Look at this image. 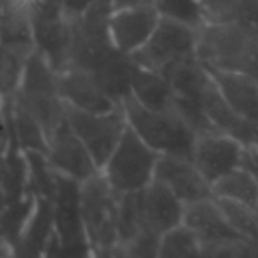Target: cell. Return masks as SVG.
Returning <instances> with one entry per match:
<instances>
[{"label":"cell","mask_w":258,"mask_h":258,"mask_svg":"<svg viewBox=\"0 0 258 258\" xmlns=\"http://www.w3.org/2000/svg\"><path fill=\"white\" fill-rule=\"evenodd\" d=\"M160 154L127 124L118 145L100 170L111 187L123 195L143 190L152 179Z\"/></svg>","instance_id":"5"},{"label":"cell","mask_w":258,"mask_h":258,"mask_svg":"<svg viewBox=\"0 0 258 258\" xmlns=\"http://www.w3.org/2000/svg\"><path fill=\"white\" fill-rule=\"evenodd\" d=\"M111 5L114 11H117V10H124V8L154 5V0H111Z\"/></svg>","instance_id":"37"},{"label":"cell","mask_w":258,"mask_h":258,"mask_svg":"<svg viewBox=\"0 0 258 258\" xmlns=\"http://www.w3.org/2000/svg\"><path fill=\"white\" fill-rule=\"evenodd\" d=\"M154 7L163 19L184 23L198 29L205 25L201 0H154Z\"/></svg>","instance_id":"33"},{"label":"cell","mask_w":258,"mask_h":258,"mask_svg":"<svg viewBox=\"0 0 258 258\" xmlns=\"http://www.w3.org/2000/svg\"><path fill=\"white\" fill-rule=\"evenodd\" d=\"M34 208H35V198L29 195L28 198L19 202L7 205L2 214H0V237H2V241L10 249V252L20 241L31 220Z\"/></svg>","instance_id":"26"},{"label":"cell","mask_w":258,"mask_h":258,"mask_svg":"<svg viewBox=\"0 0 258 258\" xmlns=\"http://www.w3.org/2000/svg\"><path fill=\"white\" fill-rule=\"evenodd\" d=\"M28 161V188L34 198L53 201L56 188V172L47 155L35 151H23Z\"/></svg>","instance_id":"27"},{"label":"cell","mask_w":258,"mask_h":258,"mask_svg":"<svg viewBox=\"0 0 258 258\" xmlns=\"http://www.w3.org/2000/svg\"><path fill=\"white\" fill-rule=\"evenodd\" d=\"M244 145L237 139L211 133L198 136L193 151V163L202 176L213 185L226 173L240 167Z\"/></svg>","instance_id":"12"},{"label":"cell","mask_w":258,"mask_h":258,"mask_svg":"<svg viewBox=\"0 0 258 258\" xmlns=\"http://www.w3.org/2000/svg\"><path fill=\"white\" fill-rule=\"evenodd\" d=\"M258 50V26L247 23L204 25L196 56L207 67L247 73Z\"/></svg>","instance_id":"2"},{"label":"cell","mask_w":258,"mask_h":258,"mask_svg":"<svg viewBox=\"0 0 258 258\" xmlns=\"http://www.w3.org/2000/svg\"><path fill=\"white\" fill-rule=\"evenodd\" d=\"M211 187L214 198L231 199L258 208V182L243 167H237L232 172L226 173Z\"/></svg>","instance_id":"25"},{"label":"cell","mask_w":258,"mask_h":258,"mask_svg":"<svg viewBox=\"0 0 258 258\" xmlns=\"http://www.w3.org/2000/svg\"><path fill=\"white\" fill-rule=\"evenodd\" d=\"M198 32V28L161 17L148 43L133 58L137 66L166 76L176 64L196 56Z\"/></svg>","instance_id":"7"},{"label":"cell","mask_w":258,"mask_h":258,"mask_svg":"<svg viewBox=\"0 0 258 258\" xmlns=\"http://www.w3.org/2000/svg\"><path fill=\"white\" fill-rule=\"evenodd\" d=\"M160 19L154 5L114 11L111 17V38L114 47L127 55L136 53L148 43Z\"/></svg>","instance_id":"15"},{"label":"cell","mask_w":258,"mask_h":258,"mask_svg":"<svg viewBox=\"0 0 258 258\" xmlns=\"http://www.w3.org/2000/svg\"><path fill=\"white\" fill-rule=\"evenodd\" d=\"M176 93L164 75L137 66L133 81V97L140 105L155 111H170Z\"/></svg>","instance_id":"23"},{"label":"cell","mask_w":258,"mask_h":258,"mask_svg":"<svg viewBox=\"0 0 258 258\" xmlns=\"http://www.w3.org/2000/svg\"><path fill=\"white\" fill-rule=\"evenodd\" d=\"M118 202L120 193L111 187L102 172L82 182V219L94 250L111 249L117 243Z\"/></svg>","instance_id":"6"},{"label":"cell","mask_w":258,"mask_h":258,"mask_svg":"<svg viewBox=\"0 0 258 258\" xmlns=\"http://www.w3.org/2000/svg\"><path fill=\"white\" fill-rule=\"evenodd\" d=\"M56 172V170H55ZM82 182L56 172V188L53 196V235L62 244L90 243L81 208Z\"/></svg>","instance_id":"11"},{"label":"cell","mask_w":258,"mask_h":258,"mask_svg":"<svg viewBox=\"0 0 258 258\" xmlns=\"http://www.w3.org/2000/svg\"><path fill=\"white\" fill-rule=\"evenodd\" d=\"M231 226L246 240L258 241V208L223 198H214Z\"/></svg>","instance_id":"32"},{"label":"cell","mask_w":258,"mask_h":258,"mask_svg":"<svg viewBox=\"0 0 258 258\" xmlns=\"http://www.w3.org/2000/svg\"><path fill=\"white\" fill-rule=\"evenodd\" d=\"M53 231V202L35 198L34 213L20 241L11 250V258H44Z\"/></svg>","instance_id":"22"},{"label":"cell","mask_w":258,"mask_h":258,"mask_svg":"<svg viewBox=\"0 0 258 258\" xmlns=\"http://www.w3.org/2000/svg\"><path fill=\"white\" fill-rule=\"evenodd\" d=\"M31 22L4 26L0 37V96H11L20 87V81L29 56L34 53Z\"/></svg>","instance_id":"13"},{"label":"cell","mask_w":258,"mask_h":258,"mask_svg":"<svg viewBox=\"0 0 258 258\" xmlns=\"http://www.w3.org/2000/svg\"><path fill=\"white\" fill-rule=\"evenodd\" d=\"M96 2H99V0H62V10L66 17L70 20L85 13Z\"/></svg>","instance_id":"35"},{"label":"cell","mask_w":258,"mask_h":258,"mask_svg":"<svg viewBox=\"0 0 258 258\" xmlns=\"http://www.w3.org/2000/svg\"><path fill=\"white\" fill-rule=\"evenodd\" d=\"M66 115L70 127L102 170L127 127L123 106L108 112H87L66 103Z\"/></svg>","instance_id":"8"},{"label":"cell","mask_w":258,"mask_h":258,"mask_svg":"<svg viewBox=\"0 0 258 258\" xmlns=\"http://www.w3.org/2000/svg\"><path fill=\"white\" fill-rule=\"evenodd\" d=\"M121 106L127 124L155 152L193 161L198 134L176 111L149 109L140 105L133 96L126 99Z\"/></svg>","instance_id":"1"},{"label":"cell","mask_w":258,"mask_h":258,"mask_svg":"<svg viewBox=\"0 0 258 258\" xmlns=\"http://www.w3.org/2000/svg\"><path fill=\"white\" fill-rule=\"evenodd\" d=\"M193 100L201 105L205 115L208 117L211 124L219 133L237 139L244 146L253 145L256 126L249 123L243 117H240L232 109V106L226 102V99L220 93V90H219L217 84L214 82V79L211 78V75Z\"/></svg>","instance_id":"16"},{"label":"cell","mask_w":258,"mask_h":258,"mask_svg":"<svg viewBox=\"0 0 258 258\" xmlns=\"http://www.w3.org/2000/svg\"><path fill=\"white\" fill-rule=\"evenodd\" d=\"M46 155L50 166L58 173L70 176L79 182H84L100 172L85 145L70 127L67 115L47 139Z\"/></svg>","instance_id":"10"},{"label":"cell","mask_w":258,"mask_h":258,"mask_svg":"<svg viewBox=\"0 0 258 258\" xmlns=\"http://www.w3.org/2000/svg\"><path fill=\"white\" fill-rule=\"evenodd\" d=\"M5 139H7V124H5V120H4L2 112H0V146L7 143Z\"/></svg>","instance_id":"38"},{"label":"cell","mask_w":258,"mask_h":258,"mask_svg":"<svg viewBox=\"0 0 258 258\" xmlns=\"http://www.w3.org/2000/svg\"><path fill=\"white\" fill-rule=\"evenodd\" d=\"M59 94L62 100L76 109L87 112H108L117 106L99 87L90 72L67 67L58 73Z\"/></svg>","instance_id":"18"},{"label":"cell","mask_w":258,"mask_h":258,"mask_svg":"<svg viewBox=\"0 0 258 258\" xmlns=\"http://www.w3.org/2000/svg\"><path fill=\"white\" fill-rule=\"evenodd\" d=\"M158 258H202V246L185 225H179L161 238Z\"/></svg>","instance_id":"30"},{"label":"cell","mask_w":258,"mask_h":258,"mask_svg":"<svg viewBox=\"0 0 258 258\" xmlns=\"http://www.w3.org/2000/svg\"><path fill=\"white\" fill-rule=\"evenodd\" d=\"M0 97H2V96H0Z\"/></svg>","instance_id":"43"},{"label":"cell","mask_w":258,"mask_h":258,"mask_svg":"<svg viewBox=\"0 0 258 258\" xmlns=\"http://www.w3.org/2000/svg\"><path fill=\"white\" fill-rule=\"evenodd\" d=\"M184 225L196 235L202 247L243 238L231 226L214 198L185 205Z\"/></svg>","instance_id":"17"},{"label":"cell","mask_w":258,"mask_h":258,"mask_svg":"<svg viewBox=\"0 0 258 258\" xmlns=\"http://www.w3.org/2000/svg\"><path fill=\"white\" fill-rule=\"evenodd\" d=\"M201 10L205 25L258 26V0H201Z\"/></svg>","instance_id":"24"},{"label":"cell","mask_w":258,"mask_h":258,"mask_svg":"<svg viewBox=\"0 0 258 258\" xmlns=\"http://www.w3.org/2000/svg\"><path fill=\"white\" fill-rule=\"evenodd\" d=\"M207 67V66H205ZM232 109L252 124H258V81L243 72L207 67Z\"/></svg>","instance_id":"20"},{"label":"cell","mask_w":258,"mask_h":258,"mask_svg":"<svg viewBox=\"0 0 258 258\" xmlns=\"http://www.w3.org/2000/svg\"><path fill=\"white\" fill-rule=\"evenodd\" d=\"M31 29L35 49L59 73L69 67L70 23L62 5L34 0L31 11Z\"/></svg>","instance_id":"9"},{"label":"cell","mask_w":258,"mask_h":258,"mask_svg":"<svg viewBox=\"0 0 258 258\" xmlns=\"http://www.w3.org/2000/svg\"><path fill=\"white\" fill-rule=\"evenodd\" d=\"M136 70L137 64L133 55L114 49L90 73L94 76L103 93L115 105H121L126 99L133 96V81Z\"/></svg>","instance_id":"21"},{"label":"cell","mask_w":258,"mask_h":258,"mask_svg":"<svg viewBox=\"0 0 258 258\" xmlns=\"http://www.w3.org/2000/svg\"><path fill=\"white\" fill-rule=\"evenodd\" d=\"M145 225L160 235L175 229L184 222L185 205L163 182L152 179L142 190Z\"/></svg>","instance_id":"19"},{"label":"cell","mask_w":258,"mask_h":258,"mask_svg":"<svg viewBox=\"0 0 258 258\" xmlns=\"http://www.w3.org/2000/svg\"><path fill=\"white\" fill-rule=\"evenodd\" d=\"M17 94V103L34 115L47 139L66 120V102L59 94L58 72L37 49L26 62Z\"/></svg>","instance_id":"3"},{"label":"cell","mask_w":258,"mask_h":258,"mask_svg":"<svg viewBox=\"0 0 258 258\" xmlns=\"http://www.w3.org/2000/svg\"><path fill=\"white\" fill-rule=\"evenodd\" d=\"M154 179L166 184L184 205L214 198L211 184L187 158L160 155Z\"/></svg>","instance_id":"14"},{"label":"cell","mask_w":258,"mask_h":258,"mask_svg":"<svg viewBox=\"0 0 258 258\" xmlns=\"http://www.w3.org/2000/svg\"><path fill=\"white\" fill-rule=\"evenodd\" d=\"M0 258H11L10 249L5 247V246H2V244H0Z\"/></svg>","instance_id":"40"},{"label":"cell","mask_w":258,"mask_h":258,"mask_svg":"<svg viewBox=\"0 0 258 258\" xmlns=\"http://www.w3.org/2000/svg\"><path fill=\"white\" fill-rule=\"evenodd\" d=\"M2 32H4V26L0 25V37H2Z\"/></svg>","instance_id":"42"},{"label":"cell","mask_w":258,"mask_h":258,"mask_svg":"<svg viewBox=\"0 0 258 258\" xmlns=\"http://www.w3.org/2000/svg\"><path fill=\"white\" fill-rule=\"evenodd\" d=\"M253 146H258V124H256V129H255V140H253Z\"/></svg>","instance_id":"41"},{"label":"cell","mask_w":258,"mask_h":258,"mask_svg":"<svg viewBox=\"0 0 258 258\" xmlns=\"http://www.w3.org/2000/svg\"><path fill=\"white\" fill-rule=\"evenodd\" d=\"M114 8L111 0H99L81 16L70 19L69 67L91 72L112 52L111 17Z\"/></svg>","instance_id":"4"},{"label":"cell","mask_w":258,"mask_h":258,"mask_svg":"<svg viewBox=\"0 0 258 258\" xmlns=\"http://www.w3.org/2000/svg\"><path fill=\"white\" fill-rule=\"evenodd\" d=\"M94 258H114V255L109 252V249H103V250H94Z\"/></svg>","instance_id":"39"},{"label":"cell","mask_w":258,"mask_h":258,"mask_svg":"<svg viewBox=\"0 0 258 258\" xmlns=\"http://www.w3.org/2000/svg\"><path fill=\"white\" fill-rule=\"evenodd\" d=\"M160 244V234L145 226L134 237L117 241L109 252L114 258H158Z\"/></svg>","instance_id":"31"},{"label":"cell","mask_w":258,"mask_h":258,"mask_svg":"<svg viewBox=\"0 0 258 258\" xmlns=\"http://www.w3.org/2000/svg\"><path fill=\"white\" fill-rule=\"evenodd\" d=\"M240 167L246 169L258 182V146H244Z\"/></svg>","instance_id":"36"},{"label":"cell","mask_w":258,"mask_h":258,"mask_svg":"<svg viewBox=\"0 0 258 258\" xmlns=\"http://www.w3.org/2000/svg\"><path fill=\"white\" fill-rule=\"evenodd\" d=\"M44 258H94V253L91 243L62 244L55 235H52Z\"/></svg>","instance_id":"34"},{"label":"cell","mask_w":258,"mask_h":258,"mask_svg":"<svg viewBox=\"0 0 258 258\" xmlns=\"http://www.w3.org/2000/svg\"><path fill=\"white\" fill-rule=\"evenodd\" d=\"M142 190L120 195L118 219H117V241L134 237L145 228Z\"/></svg>","instance_id":"28"},{"label":"cell","mask_w":258,"mask_h":258,"mask_svg":"<svg viewBox=\"0 0 258 258\" xmlns=\"http://www.w3.org/2000/svg\"><path fill=\"white\" fill-rule=\"evenodd\" d=\"M14 131L17 137V145L22 151H35L47 154V136L41 124L28 112L23 106L17 103L14 115Z\"/></svg>","instance_id":"29"}]
</instances>
